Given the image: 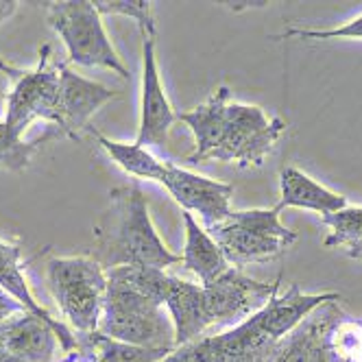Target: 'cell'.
Masks as SVG:
<instances>
[{
    "label": "cell",
    "mask_w": 362,
    "mask_h": 362,
    "mask_svg": "<svg viewBox=\"0 0 362 362\" xmlns=\"http://www.w3.org/2000/svg\"><path fill=\"white\" fill-rule=\"evenodd\" d=\"M94 260L105 269L146 267L162 269L181 262L173 253L148 216V201L140 186H118L110 192L107 210L94 225Z\"/></svg>",
    "instance_id": "cell-1"
},
{
    "label": "cell",
    "mask_w": 362,
    "mask_h": 362,
    "mask_svg": "<svg viewBox=\"0 0 362 362\" xmlns=\"http://www.w3.org/2000/svg\"><path fill=\"white\" fill-rule=\"evenodd\" d=\"M98 332L129 345L175 349V323L166 305L110 279Z\"/></svg>",
    "instance_id": "cell-2"
},
{
    "label": "cell",
    "mask_w": 362,
    "mask_h": 362,
    "mask_svg": "<svg viewBox=\"0 0 362 362\" xmlns=\"http://www.w3.org/2000/svg\"><path fill=\"white\" fill-rule=\"evenodd\" d=\"M48 291L64 319L79 336L98 332L107 295V271L92 255L50 257L46 264Z\"/></svg>",
    "instance_id": "cell-3"
},
{
    "label": "cell",
    "mask_w": 362,
    "mask_h": 362,
    "mask_svg": "<svg viewBox=\"0 0 362 362\" xmlns=\"http://www.w3.org/2000/svg\"><path fill=\"white\" fill-rule=\"evenodd\" d=\"M210 236L221 247L231 269L277 260L297 240V231L281 225L279 210H238L210 227Z\"/></svg>",
    "instance_id": "cell-4"
},
{
    "label": "cell",
    "mask_w": 362,
    "mask_h": 362,
    "mask_svg": "<svg viewBox=\"0 0 362 362\" xmlns=\"http://www.w3.org/2000/svg\"><path fill=\"white\" fill-rule=\"evenodd\" d=\"M100 18L103 16L96 11L94 3H88V0L46 3V20L62 37L70 64L86 68H107L120 74L122 79H129L132 74L118 57Z\"/></svg>",
    "instance_id": "cell-5"
},
{
    "label": "cell",
    "mask_w": 362,
    "mask_h": 362,
    "mask_svg": "<svg viewBox=\"0 0 362 362\" xmlns=\"http://www.w3.org/2000/svg\"><path fill=\"white\" fill-rule=\"evenodd\" d=\"M0 70L13 79V88L7 94L5 124L13 134L24 136V132L35 122L57 127L59 122V64L53 62L50 46H42L40 62L31 70L13 68L0 62Z\"/></svg>",
    "instance_id": "cell-6"
},
{
    "label": "cell",
    "mask_w": 362,
    "mask_h": 362,
    "mask_svg": "<svg viewBox=\"0 0 362 362\" xmlns=\"http://www.w3.org/2000/svg\"><path fill=\"white\" fill-rule=\"evenodd\" d=\"M286 120L269 118L262 107L231 100L225 112L223 129L208 162H227L238 168H260L286 132Z\"/></svg>",
    "instance_id": "cell-7"
},
{
    "label": "cell",
    "mask_w": 362,
    "mask_h": 362,
    "mask_svg": "<svg viewBox=\"0 0 362 362\" xmlns=\"http://www.w3.org/2000/svg\"><path fill=\"white\" fill-rule=\"evenodd\" d=\"M203 288L205 297H208V313L212 319V327H236L255 313H260L271 301V297L279 291V277L267 284L245 275L238 269H229L214 284Z\"/></svg>",
    "instance_id": "cell-8"
},
{
    "label": "cell",
    "mask_w": 362,
    "mask_h": 362,
    "mask_svg": "<svg viewBox=\"0 0 362 362\" xmlns=\"http://www.w3.org/2000/svg\"><path fill=\"white\" fill-rule=\"evenodd\" d=\"M160 184L173 194V199L190 214H199L203 227L210 229L231 214L234 186L223 181L190 173L173 162L164 164V177Z\"/></svg>",
    "instance_id": "cell-9"
},
{
    "label": "cell",
    "mask_w": 362,
    "mask_h": 362,
    "mask_svg": "<svg viewBox=\"0 0 362 362\" xmlns=\"http://www.w3.org/2000/svg\"><path fill=\"white\" fill-rule=\"evenodd\" d=\"M177 120V112L164 92L158 57H155V35H142V107H140V129L138 146H164L168 142V132Z\"/></svg>",
    "instance_id": "cell-10"
},
{
    "label": "cell",
    "mask_w": 362,
    "mask_h": 362,
    "mask_svg": "<svg viewBox=\"0 0 362 362\" xmlns=\"http://www.w3.org/2000/svg\"><path fill=\"white\" fill-rule=\"evenodd\" d=\"M116 90H110L98 81L83 79L68 68V64H59V122L57 129L64 138L81 140V132L90 129V118L105 105V103L118 98Z\"/></svg>",
    "instance_id": "cell-11"
},
{
    "label": "cell",
    "mask_w": 362,
    "mask_h": 362,
    "mask_svg": "<svg viewBox=\"0 0 362 362\" xmlns=\"http://www.w3.org/2000/svg\"><path fill=\"white\" fill-rule=\"evenodd\" d=\"M162 301L175 323V347L201 339L212 327L208 297H205V288L199 284L168 275Z\"/></svg>",
    "instance_id": "cell-12"
},
{
    "label": "cell",
    "mask_w": 362,
    "mask_h": 362,
    "mask_svg": "<svg viewBox=\"0 0 362 362\" xmlns=\"http://www.w3.org/2000/svg\"><path fill=\"white\" fill-rule=\"evenodd\" d=\"M20 257H22V249L20 245L7 243L0 238V291H5L11 299H16L27 315H33L37 319H42L44 323H48L50 327L55 329V334L59 336V343L62 349L66 354L76 349V336L72 334V329L55 319L48 310L33 297L31 288H29V281L27 275H24L22 267H20Z\"/></svg>",
    "instance_id": "cell-13"
},
{
    "label": "cell",
    "mask_w": 362,
    "mask_h": 362,
    "mask_svg": "<svg viewBox=\"0 0 362 362\" xmlns=\"http://www.w3.org/2000/svg\"><path fill=\"white\" fill-rule=\"evenodd\" d=\"M339 310V301H327L313 310L291 334L277 343L273 362H329L325 336Z\"/></svg>",
    "instance_id": "cell-14"
},
{
    "label": "cell",
    "mask_w": 362,
    "mask_h": 362,
    "mask_svg": "<svg viewBox=\"0 0 362 362\" xmlns=\"http://www.w3.org/2000/svg\"><path fill=\"white\" fill-rule=\"evenodd\" d=\"M3 349L22 362H59L64 351L55 329L27 313L5 323Z\"/></svg>",
    "instance_id": "cell-15"
},
{
    "label": "cell",
    "mask_w": 362,
    "mask_h": 362,
    "mask_svg": "<svg viewBox=\"0 0 362 362\" xmlns=\"http://www.w3.org/2000/svg\"><path fill=\"white\" fill-rule=\"evenodd\" d=\"M279 203L275 208L281 212L284 208H303L313 210L323 216L334 214L347 208V199L339 192L327 190L323 184L315 181L310 175L295 166H286L279 173Z\"/></svg>",
    "instance_id": "cell-16"
},
{
    "label": "cell",
    "mask_w": 362,
    "mask_h": 362,
    "mask_svg": "<svg viewBox=\"0 0 362 362\" xmlns=\"http://www.w3.org/2000/svg\"><path fill=\"white\" fill-rule=\"evenodd\" d=\"M186 227V245H184V255H181V264L194 273L201 279V286H210L214 284L223 273H227L231 267L225 260V255L216 240L210 236V231L190 214V212H181Z\"/></svg>",
    "instance_id": "cell-17"
},
{
    "label": "cell",
    "mask_w": 362,
    "mask_h": 362,
    "mask_svg": "<svg viewBox=\"0 0 362 362\" xmlns=\"http://www.w3.org/2000/svg\"><path fill=\"white\" fill-rule=\"evenodd\" d=\"M229 103H231V92L227 86H221L218 90L212 92V96L205 100L203 105H199L190 112L177 114V120H181L190 129L194 136V142H197L194 153L188 155V162H194V164L208 162V155L212 153V148L218 142Z\"/></svg>",
    "instance_id": "cell-18"
},
{
    "label": "cell",
    "mask_w": 362,
    "mask_h": 362,
    "mask_svg": "<svg viewBox=\"0 0 362 362\" xmlns=\"http://www.w3.org/2000/svg\"><path fill=\"white\" fill-rule=\"evenodd\" d=\"M76 349L86 351L94 362H162L168 349H148L107 339L100 332L76 336Z\"/></svg>",
    "instance_id": "cell-19"
},
{
    "label": "cell",
    "mask_w": 362,
    "mask_h": 362,
    "mask_svg": "<svg viewBox=\"0 0 362 362\" xmlns=\"http://www.w3.org/2000/svg\"><path fill=\"white\" fill-rule=\"evenodd\" d=\"M88 132L96 138V142L100 144V148L105 151L112 162H116L124 173L140 177V179H151V181H162L164 177V164L155 158L153 153H148V148L134 144H127V142H116L110 140L103 134L94 132V129H88Z\"/></svg>",
    "instance_id": "cell-20"
},
{
    "label": "cell",
    "mask_w": 362,
    "mask_h": 362,
    "mask_svg": "<svg viewBox=\"0 0 362 362\" xmlns=\"http://www.w3.org/2000/svg\"><path fill=\"white\" fill-rule=\"evenodd\" d=\"M59 138H64V136L53 124H46L44 134H40L35 140H24L22 136L13 134L5 122H0V168L13 170V173L29 168L31 160L35 158V153L44 144L59 140Z\"/></svg>",
    "instance_id": "cell-21"
},
{
    "label": "cell",
    "mask_w": 362,
    "mask_h": 362,
    "mask_svg": "<svg viewBox=\"0 0 362 362\" xmlns=\"http://www.w3.org/2000/svg\"><path fill=\"white\" fill-rule=\"evenodd\" d=\"M325 227L332 231L323 245L327 249H341L354 260L362 262V208H343L334 214L321 218Z\"/></svg>",
    "instance_id": "cell-22"
},
{
    "label": "cell",
    "mask_w": 362,
    "mask_h": 362,
    "mask_svg": "<svg viewBox=\"0 0 362 362\" xmlns=\"http://www.w3.org/2000/svg\"><path fill=\"white\" fill-rule=\"evenodd\" d=\"M325 349L329 362H362V319L347 317L339 310L327 329Z\"/></svg>",
    "instance_id": "cell-23"
},
{
    "label": "cell",
    "mask_w": 362,
    "mask_h": 362,
    "mask_svg": "<svg viewBox=\"0 0 362 362\" xmlns=\"http://www.w3.org/2000/svg\"><path fill=\"white\" fill-rule=\"evenodd\" d=\"M96 11L100 16H127L138 22L140 35H155L153 3L146 0H96Z\"/></svg>",
    "instance_id": "cell-24"
},
{
    "label": "cell",
    "mask_w": 362,
    "mask_h": 362,
    "mask_svg": "<svg viewBox=\"0 0 362 362\" xmlns=\"http://www.w3.org/2000/svg\"><path fill=\"white\" fill-rule=\"evenodd\" d=\"M288 37H299V40H362V16L341 24L334 29H288L281 35H273V40H288Z\"/></svg>",
    "instance_id": "cell-25"
},
{
    "label": "cell",
    "mask_w": 362,
    "mask_h": 362,
    "mask_svg": "<svg viewBox=\"0 0 362 362\" xmlns=\"http://www.w3.org/2000/svg\"><path fill=\"white\" fill-rule=\"evenodd\" d=\"M22 313H24V308L16 299H11L5 291H0V325L11 321L13 317H18Z\"/></svg>",
    "instance_id": "cell-26"
},
{
    "label": "cell",
    "mask_w": 362,
    "mask_h": 362,
    "mask_svg": "<svg viewBox=\"0 0 362 362\" xmlns=\"http://www.w3.org/2000/svg\"><path fill=\"white\" fill-rule=\"evenodd\" d=\"M20 3H13V0H9V3H5V0H0V27L13 16V11L18 9Z\"/></svg>",
    "instance_id": "cell-27"
},
{
    "label": "cell",
    "mask_w": 362,
    "mask_h": 362,
    "mask_svg": "<svg viewBox=\"0 0 362 362\" xmlns=\"http://www.w3.org/2000/svg\"><path fill=\"white\" fill-rule=\"evenodd\" d=\"M59 362H94L86 351H81V349H74V351H70V354H66Z\"/></svg>",
    "instance_id": "cell-28"
},
{
    "label": "cell",
    "mask_w": 362,
    "mask_h": 362,
    "mask_svg": "<svg viewBox=\"0 0 362 362\" xmlns=\"http://www.w3.org/2000/svg\"><path fill=\"white\" fill-rule=\"evenodd\" d=\"M0 362H22V360H18L16 356H11L9 351H5L3 347H0Z\"/></svg>",
    "instance_id": "cell-29"
},
{
    "label": "cell",
    "mask_w": 362,
    "mask_h": 362,
    "mask_svg": "<svg viewBox=\"0 0 362 362\" xmlns=\"http://www.w3.org/2000/svg\"><path fill=\"white\" fill-rule=\"evenodd\" d=\"M3 332H5V323L0 325V347H3Z\"/></svg>",
    "instance_id": "cell-30"
}]
</instances>
